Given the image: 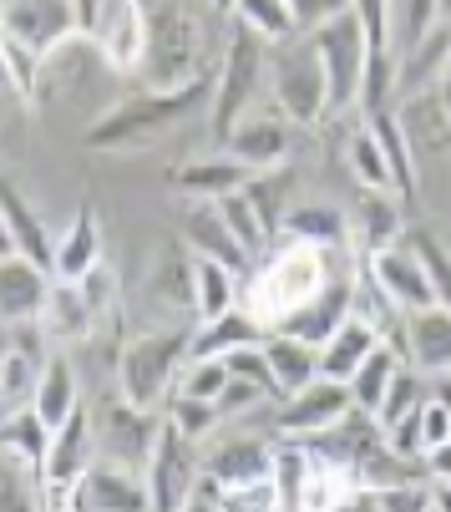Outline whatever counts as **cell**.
Instances as JSON below:
<instances>
[{
  "label": "cell",
  "instance_id": "cell-20",
  "mask_svg": "<svg viewBox=\"0 0 451 512\" xmlns=\"http://www.w3.org/2000/svg\"><path fill=\"white\" fill-rule=\"evenodd\" d=\"M274 472V447L254 442V436H239V442H223L203 457V477L213 487H239V482H259Z\"/></svg>",
  "mask_w": 451,
  "mask_h": 512
},
{
  "label": "cell",
  "instance_id": "cell-14",
  "mask_svg": "<svg viewBox=\"0 0 451 512\" xmlns=\"http://www.w3.org/2000/svg\"><path fill=\"white\" fill-rule=\"evenodd\" d=\"M350 305H355L350 279H345V274H330V279L320 284V295L305 300L294 315H284L274 330H284V335H294V340H310V345H325V340L350 320Z\"/></svg>",
  "mask_w": 451,
  "mask_h": 512
},
{
  "label": "cell",
  "instance_id": "cell-21",
  "mask_svg": "<svg viewBox=\"0 0 451 512\" xmlns=\"http://www.w3.org/2000/svg\"><path fill=\"white\" fill-rule=\"evenodd\" d=\"M381 345V330H375L365 315H355L350 310V320L320 345V376L325 381H340V386H350V376L360 371V360Z\"/></svg>",
  "mask_w": 451,
  "mask_h": 512
},
{
  "label": "cell",
  "instance_id": "cell-57",
  "mask_svg": "<svg viewBox=\"0 0 451 512\" xmlns=\"http://www.w3.org/2000/svg\"><path fill=\"white\" fill-rule=\"evenodd\" d=\"M431 512H436V502H431Z\"/></svg>",
  "mask_w": 451,
  "mask_h": 512
},
{
  "label": "cell",
  "instance_id": "cell-31",
  "mask_svg": "<svg viewBox=\"0 0 451 512\" xmlns=\"http://www.w3.org/2000/svg\"><path fill=\"white\" fill-rule=\"evenodd\" d=\"M451 61V26H431L416 46H406L401 56V71H396V82L401 92H421L426 82H436V71H446Z\"/></svg>",
  "mask_w": 451,
  "mask_h": 512
},
{
  "label": "cell",
  "instance_id": "cell-26",
  "mask_svg": "<svg viewBox=\"0 0 451 512\" xmlns=\"http://www.w3.org/2000/svg\"><path fill=\"white\" fill-rule=\"evenodd\" d=\"M249 178H254V173H249L239 158L213 153V158H198V163L178 168V173H173V188L188 193V198H198V203H213V198H223V193H239Z\"/></svg>",
  "mask_w": 451,
  "mask_h": 512
},
{
  "label": "cell",
  "instance_id": "cell-33",
  "mask_svg": "<svg viewBox=\"0 0 451 512\" xmlns=\"http://www.w3.org/2000/svg\"><path fill=\"white\" fill-rule=\"evenodd\" d=\"M279 229L289 234V244H315V249H335V244H345V218L335 213V208H325V203H310V208H289L284 218H279Z\"/></svg>",
  "mask_w": 451,
  "mask_h": 512
},
{
  "label": "cell",
  "instance_id": "cell-24",
  "mask_svg": "<svg viewBox=\"0 0 451 512\" xmlns=\"http://www.w3.org/2000/svg\"><path fill=\"white\" fill-rule=\"evenodd\" d=\"M365 132L375 137V148H381L386 168H391V183H396V198L411 203L416 198V163H411V142H406V127L391 107H375L365 112Z\"/></svg>",
  "mask_w": 451,
  "mask_h": 512
},
{
  "label": "cell",
  "instance_id": "cell-28",
  "mask_svg": "<svg viewBox=\"0 0 451 512\" xmlns=\"http://www.w3.org/2000/svg\"><path fill=\"white\" fill-rule=\"evenodd\" d=\"M92 320H97V315L87 310L82 289H77V284H66V279H51L46 305H41L36 325H41L51 340H82V335L92 330Z\"/></svg>",
  "mask_w": 451,
  "mask_h": 512
},
{
  "label": "cell",
  "instance_id": "cell-34",
  "mask_svg": "<svg viewBox=\"0 0 451 512\" xmlns=\"http://www.w3.org/2000/svg\"><path fill=\"white\" fill-rule=\"evenodd\" d=\"M203 492L213 497L218 512H279V507H284V497H279V487H274V472L259 477V482H239V487H213V482L203 477Z\"/></svg>",
  "mask_w": 451,
  "mask_h": 512
},
{
  "label": "cell",
  "instance_id": "cell-8",
  "mask_svg": "<svg viewBox=\"0 0 451 512\" xmlns=\"http://www.w3.org/2000/svg\"><path fill=\"white\" fill-rule=\"evenodd\" d=\"M310 41L325 66V112H345L350 102H360V87H365V66H370L365 31L350 11H340L325 26H315Z\"/></svg>",
  "mask_w": 451,
  "mask_h": 512
},
{
  "label": "cell",
  "instance_id": "cell-16",
  "mask_svg": "<svg viewBox=\"0 0 451 512\" xmlns=\"http://www.w3.org/2000/svg\"><path fill=\"white\" fill-rule=\"evenodd\" d=\"M46 289H51V274L41 264H31L26 254L0 259V320L6 325L36 320L41 305H46Z\"/></svg>",
  "mask_w": 451,
  "mask_h": 512
},
{
  "label": "cell",
  "instance_id": "cell-52",
  "mask_svg": "<svg viewBox=\"0 0 451 512\" xmlns=\"http://www.w3.org/2000/svg\"><path fill=\"white\" fill-rule=\"evenodd\" d=\"M421 462H426V477H436L441 487H451V442H441V447H431V452H426Z\"/></svg>",
  "mask_w": 451,
  "mask_h": 512
},
{
  "label": "cell",
  "instance_id": "cell-49",
  "mask_svg": "<svg viewBox=\"0 0 451 512\" xmlns=\"http://www.w3.org/2000/svg\"><path fill=\"white\" fill-rule=\"evenodd\" d=\"M112 284H117V279H112L107 264H97V269H87V274L77 279V289H82V300H87L92 315H102V310L112 305Z\"/></svg>",
  "mask_w": 451,
  "mask_h": 512
},
{
  "label": "cell",
  "instance_id": "cell-1",
  "mask_svg": "<svg viewBox=\"0 0 451 512\" xmlns=\"http://www.w3.org/2000/svg\"><path fill=\"white\" fill-rule=\"evenodd\" d=\"M213 102V82L208 77H193V82H183V87H147V92H137L132 102H122V107H112L97 127H87L82 132V142L87 148H142V142H153V137H168L173 127H183L198 107H208Z\"/></svg>",
  "mask_w": 451,
  "mask_h": 512
},
{
  "label": "cell",
  "instance_id": "cell-47",
  "mask_svg": "<svg viewBox=\"0 0 451 512\" xmlns=\"http://www.w3.org/2000/svg\"><path fill=\"white\" fill-rule=\"evenodd\" d=\"M264 396H269L264 386H254V381H244V376H229V386L213 396V406H218V416H244V411L259 406Z\"/></svg>",
  "mask_w": 451,
  "mask_h": 512
},
{
  "label": "cell",
  "instance_id": "cell-41",
  "mask_svg": "<svg viewBox=\"0 0 451 512\" xmlns=\"http://www.w3.org/2000/svg\"><path fill=\"white\" fill-rule=\"evenodd\" d=\"M396 203H401L396 193H370V203H365V244H370V254L396 239V229H401V208Z\"/></svg>",
  "mask_w": 451,
  "mask_h": 512
},
{
  "label": "cell",
  "instance_id": "cell-42",
  "mask_svg": "<svg viewBox=\"0 0 451 512\" xmlns=\"http://www.w3.org/2000/svg\"><path fill=\"white\" fill-rule=\"evenodd\" d=\"M426 401V391H421V381H416V371H396V381H391V391H386V401H381V411H375V421H381V431H391L401 416H411L416 406Z\"/></svg>",
  "mask_w": 451,
  "mask_h": 512
},
{
  "label": "cell",
  "instance_id": "cell-11",
  "mask_svg": "<svg viewBox=\"0 0 451 512\" xmlns=\"http://www.w3.org/2000/svg\"><path fill=\"white\" fill-rule=\"evenodd\" d=\"M223 153L239 158L249 173L284 168V158H289V117H279V112H244L234 122V132L223 137Z\"/></svg>",
  "mask_w": 451,
  "mask_h": 512
},
{
  "label": "cell",
  "instance_id": "cell-55",
  "mask_svg": "<svg viewBox=\"0 0 451 512\" xmlns=\"http://www.w3.org/2000/svg\"><path fill=\"white\" fill-rule=\"evenodd\" d=\"M441 82H446V127H451V61H446V77Z\"/></svg>",
  "mask_w": 451,
  "mask_h": 512
},
{
  "label": "cell",
  "instance_id": "cell-5",
  "mask_svg": "<svg viewBox=\"0 0 451 512\" xmlns=\"http://www.w3.org/2000/svg\"><path fill=\"white\" fill-rule=\"evenodd\" d=\"M269 82H274L279 112L289 122L325 117V66H320V51H315L310 31L269 41Z\"/></svg>",
  "mask_w": 451,
  "mask_h": 512
},
{
  "label": "cell",
  "instance_id": "cell-2",
  "mask_svg": "<svg viewBox=\"0 0 451 512\" xmlns=\"http://www.w3.org/2000/svg\"><path fill=\"white\" fill-rule=\"evenodd\" d=\"M325 279H330L325 249H315V244H289V249H279V254L244 284V310H249L254 320L279 325L284 315H294L305 300H315Z\"/></svg>",
  "mask_w": 451,
  "mask_h": 512
},
{
  "label": "cell",
  "instance_id": "cell-50",
  "mask_svg": "<svg viewBox=\"0 0 451 512\" xmlns=\"http://www.w3.org/2000/svg\"><path fill=\"white\" fill-rule=\"evenodd\" d=\"M436 6H441V0H411V16H406V31H401L406 46H416V41L436 26ZM406 46H401V51H406Z\"/></svg>",
  "mask_w": 451,
  "mask_h": 512
},
{
  "label": "cell",
  "instance_id": "cell-7",
  "mask_svg": "<svg viewBox=\"0 0 451 512\" xmlns=\"http://www.w3.org/2000/svg\"><path fill=\"white\" fill-rule=\"evenodd\" d=\"M142 482H147V512H183L188 497H193L198 482H203L198 442H193V436H183L168 416H163V426H158L153 452H147Z\"/></svg>",
  "mask_w": 451,
  "mask_h": 512
},
{
  "label": "cell",
  "instance_id": "cell-44",
  "mask_svg": "<svg viewBox=\"0 0 451 512\" xmlns=\"http://www.w3.org/2000/svg\"><path fill=\"white\" fill-rule=\"evenodd\" d=\"M168 421L183 431V436H193V442H198V436H208L223 416H218V406L213 401H198V396H173V411H168Z\"/></svg>",
  "mask_w": 451,
  "mask_h": 512
},
{
  "label": "cell",
  "instance_id": "cell-22",
  "mask_svg": "<svg viewBox=\"0 0 451 512\" xmlns=\"http://www.w3.org/2000/svg\"><path fill=\"white\" fill-rule=\"evenodd\" d=\"M77 406H82V391H77V371H71V360L66 355H46L41 371H36V386H31V411L56 431Z\"/></svg>",
  "mask_w": 451,
  "mask_h": 512
},
{
  "label": "cell",
  "instance_id": "cell-9",
  "mask_svg": "<svg viewBox=\"0 0 451 512\" xmlns=\"http://www.w3.org/2000/svg\"><path fill=\"white\" fill-rule=\"evenodd\" d=\"M158 426H163V416H153L147 406H132L127 396H122V401H102V406L92 411V447H97V462L142 472V467H147V452H153V442H158Z\"/></svg>",
  "mask_w": 451,
  "mask_h": 512
},
{
  "label": "cell",
  "instance_id": "cell-38",
  "mask_svg": "<svg viewBox=\"0 0 451 512\" xmlns=\"http://www.w3.org/2000/svg\"><path fill=\"white\" fill-rule=\"evenodd\" d=\"M350 16L365 31L370 61H391V0H350Z\"/></svg>",
  "mask_w": 451,
  "mask_h": 512
},
{
  "label": "cell",
  "instance_id": "cell-35",
  "mask_svg": "<svg viewBox=\"0 0 451 512\" xmlns=\"http://www.w3.org/2000/svg\"><path fill=\"white\" fill-rule=\"evenodd\" d=\"M0 447H11V452H21V457L41 462V457H46V447H51V426H46L31 406H16V411L0 416Z\"/></svg>",
  "mask_w": 451,
  "mask_h": 512
},
{
  "label": "cell",
  "instance_id": "cell-10",
  "mask_svg": "<svg viewBox=\"0 0 451 512\" xmlns=\"http://www.w3.org/2000/svg\"><path fill=\"white\" fill-rule=\"evenodd\" d=\"M66 512H147V482H142V472L92 462L77 477V487H71Z\"/></svg>",
  "mask_w": 451,
  "mask_h": 512
},
{
  "label": "cell",
  "instance_id": "cell-25",
  "mask_svg": "<svg viewBox=\"0 0 451 512\" xmlns=\"http://www.w3.org/2000/svg\"><path fill=\"white\" fill-rule=\"evenodd\" d=\"M269 330L264 320H254L244 305H234L229 315H218V320H203V330H193V360H223V355H234L244 345H259Z\"/></svg>",
  "mask_w": 451,
  "mask_h": 512
},
{
  "label": "cell",
  "instance_id": "cell-13",
  "mask_svg": "<svg viewBox=\"0 0 451 512\" xmlns=\"http://www.w3.org/2000/svg\"><path fill=\"white\" fill-rule=\"evenodd\" d=\"M370 284L381 289L391 305H401L406 315L436 305V289H431V279H426L416 249H401V244H386V249L370 254Z\"/></svg>",
  "mask_w": 451,
  "mask_h": 512
},
{
  "label": "cell",
  "instance_id": "cell-6",
  "mask_svg": "<svg viewBox=\"0 0 451 512\" xmlns=\"http://www.w3.org/2000/svg\"><path fill=\"white\" fill-rule=\"evenodd\" d=\"M147 26V51H142V71L153 77V87H183L198 77V26L178 0H158L142 11Z\"/></svg>",
  "mask_w": 451,
  "mask_h": 512
},
{
  "label": "cell",
  "instance_id": "cell-48",
  "mask_svg": "<svg viewBox=\"0 0 451 512\" xmlns=\"http://www.w3.org/2000/svg\"><path fill=\"white\" fill-rule=\"evenodd\" d=\"M451 442V401H421V457Z\"/></svg>",
  "mask_w": 451,
  "mask_h": 512
},
{
  "label": "cell",
  "instance_id": "cell-46",
  "mask_svg": "<svg viewBox=\"0 0 451 512\" xmlns=\"http://www.w3.org/2000/svg\"><path fill=\"white\" fill-rule=\"evenodd\" d=\"M259 345H264V340H259ZM259 345H244V350H234V355H223V365H229V376H244V381L264 386L269 396H279V391H274V376H269V360H264Z\"/></svg>",
  "mask_w": 451,
  "mask_h": 512
},
{
  "label": "cell",
  "instance_id": "cell-3",
  "mask_svg": "<svg viewBox=\"0 0 451 512\" xmlns=\"http://www.w3.org/2000/svg\"><path fill=\"white\" fill-rule=\"evenodd\" d=\"M269 66V41L259 31H249L244 21H234L229 31V51H223V71L213 82V102H208V127H213V142H223L234 132V122L254 107V92H259V77Z\"/></svg>",
  "mask_w": 451,
  "mask_h": 512
},
{
  "label": "cell",
  "instance_id": "cell-37",
  "mask_svg": "<svg viewBox=\"0 0 451 512\" xmlns=\"http://www.w3.org/2000/svg\"><path fill=\"white\" fill-rule=\"evenodd\" d=\"M234 16H239L249 31H259L264 41H284V36H294V31H299L289 0H239Z\"/></svg>",
  "mask_w": 451,
  "mask_h": 512
},
{
  "label": "cell",
  "instance_id": "cell-4",
  "mask_svg": "<svg viewBox=\"0 0 451 512\" xmlns=\"http://www.w3.org/2000/svg\"><path fill=\"white\" fill-rule=\"evenodd\" d=\"M188 350H193V330H158V335H137L122 360H117V386L132 406H147L153 411L168 386L183 376L188 365Z\"/></svg>",
  "mask_w": 451,
  "mask_h": 512
},
{
  "label": "cell",
  "instance_id": "cell-51",
  "mask_svg": "<svg viewBox=\"0 0 451 512\" xmlns=\"http://www.w3.org/2000/svg\"><path fill=\"white\" fill-rule=\"evenodd\" d=\"M107 6H112V0H71L77 31H82V36H97V31H102V21H107Z\"/></svg>",
  "mask_w": 451,
  "mask_h": 512
},
{
  "label": "cell",
  "instance_id": "cell-54",
  "mask_svg": "<svg viewBox=\"0 0 451 512\" xmlns=\"http://www.w3.org/2000/svg\"><path fill=\"white\" fill-rule=\"evenodd\" d=\"M16 254V239H11V224H6V213H0V259H11Z\"/></svg>",
  "mask_w": 451,
  "mask_h": 512
},
{
  "label": "cell",
  "instance_id": "cell-18",
  "mask_svg": "<svg viewBox=\"0 0 451 512\" xmlns=\"http://www.w3.org/2000/svg\"><path fill=\"white\" fill-rule=\"evenodd\" d=\"M259 350H264V360H269V376H274V391H279V396L305 391V386L320 376V345H310V340H294V335H284V330H269Z\"/></svg>",
  "mask_w": 451,
  "mask_h": 512
},
{
  "label": "cell",
  "instance_id": "cell-43",
  "mask_svg": "<svg viewBox=\"0 0 451 512\" xmlns=\"http://www.w3.org/2000/svg\"><path fill=\"white\" fill-rule=\"evenodd\" d=\"M183 386V396H198V401H213L223 386H229V365H223V360H193L188 355V365H183V376H178Z\"/></svg>",
  "mask_w": 451,
  "mask_h": 512
},
{
  "label": "cell",
  "instance_id": "cell-27",
  "mask_svg": "<svg viewBox=\"0 0 451 512\" xmlns=\"http://www.w3.org/2000/svg\"><path fill=\"white\" fill-rule=\"evenodd\" d=\"M0 512H46L41 462L0 447Z\"/></svg>",
  "mask_w": 451,
  "mask_h": 512
},
{
  "label": "cell",
  "instance_id": "cell-45",
  "mask_svg": "<svg viewBox=\"0 0 451 512\" xmlns=\"http://www.w3.org/2000/svg\"><path fill=\"white\" fill-rule=\"evenodd\" d=\"M436 492H426V482H401V487H386L375 492V512H431Z\"/></svg>",
  "mask_w": 451,
  "mask_h": 512
},
{
  "label": "cell",
  "instance_id": "cell-30",
  "mask_svg": "<svg viewBox=\"0 0 451 512\" xmlns=\"http://www.w3.org/2000/svg\"><path fill=\"white\" fill-rule=\"evenodd\" d=\"M0 213H6V224H11L16 254H26L31 264H41V269L51 274V249H56V239L41 229V218L31 213V203H26L11 183H0Z\"/></svg>",
  "mask_w": 451,
  "mask_h": 512
},
{
  "label": "cell",
  "instance_id": "cell-32",
  "mask_svg": "<svg viewBox=\"0 0 451 512\" xmlns=\"http://www.w3.org/2000/svg\"><path fill=\"white\" fill-rule=\"evenodd\" d=\"M396 371H401V355L381 340V345L360 360V371L350 376V401L375 416V411H381V401H386V391H391V381H396Z\"/></svg>",
  "mask_w": 451,
  "mask_h": 512
},
{
  "label": "cell",
  "instance_id": "cell-19",
  "mask_svg": "<svg viewBox=\"0 0 451 512\" xmlns=\"http://www.w3.org/2000/svg\"><path fill=\"white\" fill-rule=\"evenodd\" d=\"M406 355H411L416 371L451 376V310H441V305L411 310V320H406Z\"/></svg>",
  "mask_w": 451,
  "mask_h": 512
},
{
  "label": "cell",
  "instance_id": "cell-36",
  "mask_svg": "<svg viewBox=\"0 0 451 512\" xmlns=\"http://www.w3.org/2000/svg\"><path fill=\"white\" fill-rule=\"evenodd\" d=\"M218 203V218L229 224V234L244 244V254L254 259V254H264V239H269V229H264V218H259V208L249 203V193L239 188V193H223V198H213Z\"/></svg>",
  "mask_w": 451,
  "mask_h": 512
},
{
  "label": "cell",
  "instance_id": "cell-23",
  "mask_svg": "<svg viewBox=\"0 0 451 512\" xmlns=\"http://www.w3.org/2000/svg\"><path fill=\"white\" fill-rule=\"evenodd\" d=\"M102 264V239H97V213L92 208H77V218L66 224V234L56 239L51 249V279H66L77 284L87 269Z\"/></svg>",
  "mask_w": 451,
  "mask_h": 512
},
{
  "label": "cell",
  "instance_id": "cell-53",
  "mask_svg": "<svg viewBox=\"0 0 451 512\" xmlns=\"http://www.w3.org/2000/svg\"><path fill=\"white\" fill-rule=\"evenodd\" d=\"M183 512H218V507H213V497L203 492V482H198V492L188 497V507H183Z\"/></svg>",
  "mask_w": 451,
  "mask_h": 512
},
{
  "label": "cell",
  "instance_id": "cell-17",
  "mask_svg": "<svg viewBox=\"0 0 451 512\" xmlns=\"http://www.w3.org/2000/svg\"><path fill=\"white\" fill-rule=\"evenodd\" d=\"M183 244H188V254L218 259V264H229L234 274L249 269L244 244H239V239L229 234V224L218 218V203H193V208L183 213Z\"/></svg>",
  "mask_w": 451,
  "mask_h": 512
},
{
  "label": "cell",
  "instance_id": "cell-15",
  "mask_svg": "<svg viewBox=\"0 0 451 512\" xmlns=\"http://www.w3.org/2000/svg\"><path fill=\"white\" fill-rule=\"evenodd\" d=\"M6 31L36 56H51L77 31V16H71V0H16V6H6Z\"/></svg>",
  "mask_w": 451,
  "mask_h": 512
},
{
  "label": "cell",
  "instance_id": "cell-29",
  "mask_svg": "<svg viewBox=\"0 0 451 512\" xmlns=\"http://www.w3.org/2000/svg\"><path fill=\"white\" fill-rule=\"evenodd\" d=\"M193 259V310L198 320H218L239 305V274L218 259H203V254H188Z\"/></svg>",
  "mask_w": 451,
  "mask_h": 512
},
{
  "label": "cell",
  "instance_id": "cell-39",
  "mask_svg": "<svg viewBox=\"0 0 451 512\" xmlns=\"http://www.w3.org/2000/svg\"><path fill=\"white\" fill-rule=\"evenodd\" d=\"M350 168H355V178H360L370 193H396V183H391V168H386L381 148H375V137H370L365 127L350 137Z\"/></svg>",
  "mask_w": 451,
  "mask_h": 512
},
{
  "label": "cell",
  "instance_id": "cell-12",
  "mask_svg": "<svg viewBox=\"0 0 451 512\" xmlns=\"http://www.w3.org/2000/svg\"><path fill=\"white\" fill-rule=\"evenodd\" d=\"M350 406H355V401H350V386L315 376L305 391L284 396V406H279L274 426H279V436H299V442H305V436H315V431L335 426V421H340Z\"/></svg>",
  "mask_w": 451,
  "mask_h": 512
},
{
  "label": "cell",
  "instance_id": "cell-56",
  "mask_svg": "<svg viewBox=\"0 0 451 512\" xmlns=\"http://www.w3.org/2000/svg\"><path fill=\"white\" fill-rule=\"evenodd\" d=\"M213 6H218V11H234V6H239V0H213Z\"/></svg>",
  "mask_w": 451,
  "mask_h": 512
},
{
  "label": "cell",
  "instance_id": "cell-40",
  "mask_svg": "<svg viewBox=\"0 0 451 512\" xmlns=\"http://www.w3.org/2000/svg\"><path fill=\"white\" fill-rule=\"evenodd\" d=\"M411 249H416V259H421V269L436 289V305L451 310V254H446V244L436 234H411Z\"/></svg>",
  "mask_w": 451,
  "mask_h": 512
}]
</instances>
